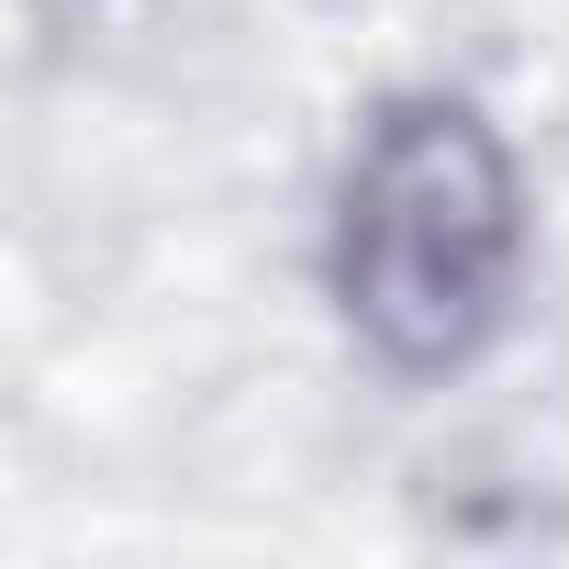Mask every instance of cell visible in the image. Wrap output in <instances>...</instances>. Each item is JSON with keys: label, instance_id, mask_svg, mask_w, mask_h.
Segmentation results:
<instances>
[{"label": "cell", "instance_id": "1", "mask_svg": "<svg viewBox=\"0 0 569 569\" xmlns=\"http://www.w3.org/2000/svg\"><path fill=\"white\" fill-rule=\"evenodd\" d=\"M336 325L391 380H458L525 291V168L469 90H391L325 212Z\"/></svg>", "mask_w": 569, "mask_h": 569}]
</instances>
